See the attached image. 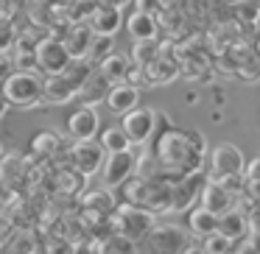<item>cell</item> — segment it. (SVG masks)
Returning a JSON list of instances; mask_svg holds the SVG:
<instances>
[{
    "label": "cell",
    "instance_id": "6da1fadb",
    "mask_svg": "<svg viewBox=\"0 0 260 254\" xmlns=\"http://www.w3.org/2000/svg\"><path fill=\"white\" fill-rule=\"evenodd\" d=\"M151 157L157 165V173L174 182L190 173H202L207 146L196 129H165L154 142Z\"/></svg>",
    "mask_w": 260,
    "mask_h": 254
},
{
    "label": "cell",
    "instance_id": "7a4b0ae2",
    "mask_svg": "<svg viewBox=\"0 0 260 254\" xmlns=\"http://www.w3.org/2000/svg\"><path fill=\"white\" fill-rule=\"evenodd\" d=\"M171 185L174 182L165 179V176H132L123 185V204H132V207H140L146 212H151L157 218L159 212L171 215Z\"/></svg>",
    "mask_w": 260,
    "mask_h": 254
},
{
    "label": "cell",
    "instance_id": "3957f363",
    "mask_svg": "<svg viewBox=\"0 0 260 254\" xmlns=\"http://www.w3.org/2000/svg\"><path fill=\"white\" fill-rule=\"evenodd\" d=\"M0 98L9 106L34 109L42 103V76L34 70H14L0 81Z\"/></svg>",
    "mask_w": 260,
    "mask_h": 254
},
{
    "label": "cell",
    "instance_id": "277c9868",
    "mask_svg": "<svg viewBox=\"0 0 260 254\" xmlns=\"http://www.w3.org/2000/svg\"><path fill=\"white\" fill-rule=\"evenodd\" d=\"M109 226H112L115 237H123L126 243L135 246L151 232L154 215L140 207H132V204H118L112 209V215H109Z\"/></svg>",
    "mask_w": 260,
    "mask_h": 254
},
{
    "label": "cell",
    "instance_id": "5b68a950",
    "mask_svg": "<svg viewBox=\"0 0 260 254\" xmlns=\"http://www.w3.org/2000/svg\"><path fill=\"white\" fill-rule=\"evenodd\" d=\"M243 165H246V159H243L241 148L232 146V142H221V146H215L210 151V162H207V170H204V179L221 185L226 179L243 176Z\"/></svg>",
    "mask_w": 260,
    "mask_h": 254
},
{
    "label": "cell",
    "instance_id": "8992f818",
    "mask_svg": "<svg viewBox=\"0 0 260 254\" xmlns=\"http://www.w3.org/2000/svg\"><path fill=\"white\" fill-rule=\"evenodd\" d=\"M187 235L182 226L176 224H162L151 226L146 237H143V254H179L187 246Z\"/></svg>",
    "mask_w": 260,
    "mask_h": 254
},
{
    "label": "cell",
    "instance_id": "52a82bcc",
    "mask_svg": "<svg viewBox=\"0 0 260 254\" xmlns=\"http://www.w3.org/2000/svg\"><path fill=\"white\" fill-rule=\"evenodd\" d=\"M34 62H37V70H42L45 76H59L68 70L70 56H68V51H64L59 37L45 34L34 48Z\"/></svg>",
    "mask_w": 260,
    "mask_h": 254
},
{
    "label": "cell",
    "instance_id": "ba28073f",
    "mask_svg": "<svg viewBox=\"0 0 260 254\" xmlns=\"http://www.w3.org/2000/svg\"><path fill=\"white\" fill-rule=\"evenodd\" d=\"M154 129H157V112L148 106H135L132 112H126L120 118V131L126 134V140L132 146H143L154 134Z\"/></svg>",
    "mask_w": 260,
    "mask_h": 254
},
{
    "label": "cell",
    "instance_id": "9c48e42d",
    "mask_svg": "<svg viewBox=\"0 0 260 254\" xmlns=\"http://www.w3.org/2000/svg\"><path fill=\"white\" fill-rule=\"evenodd\" d=\"M104 157L107 154L101 151L95 140H87V142H73L68 151V165L73 170H79L81 176H92L95 170H101L104 165Z\"/></svg>",
    "mask_w": 260,
    "mask_h": 254
},
{
    "label": "cell",
    "instance_id": "30bf717a",
    "mask_svg": "<svg viewBox=\"0 0 260 254\" xmlns=\"http://www.w3.org/2000/svg\"><path fill=\"white\" fill-rule=\"evenodd\" d=\"M135 159L137 154L132 151H118V154H107L104 157V165H101V179L107 187H120L126 179H132L135 176Z\"/></svg>",
    "mask_w": 260,
    "mask_h": 254
},
{
    "label": "cell",
    "instance_id": "8fae6325",
    "mask_svg": "<svg viewBox=\"0 0 260 254\" xmlns=\"http://www.w3.org/2000/svg\"><path fill=\"white\" fill-rule=\"evenodd\" d=\"M98 126H101V115L92 106H76L73 112L68 115V134L73 142H87L95 140Z\"/></svg>",
    "mask_w": 260,
    "mask_h": 254
},
{
    "label": "cell",
    "instance_id": "7c38bea8",
    "mask_svg": "<svg viewBox=\"0 0 260 254\" xmlns=\"http://www.w3.org/2000/svg\"><path fill=\"white\" fill-rule=\"evenodd\" d=\"M202 182H204V173H190V176H182V179H174V185H171V212H185L199 198Z\"/></svg>",
    "mask_w": 260,
    "mask_h": 254
},
{
    "label": "cell",
    "instance_id": "4fadbf2b",
    "mask_svg": "<svg viewBox=\"0 0 260 254\" xmlns=\"http://www.w3.org/2000/svg\"><path fill=\"white\" fill-rule=\"evenodd\" d=\"M199 207H204L207 212L213 215H224L232 209V201H235V196H230V193L224 190L221 185H215V182H202V187H199Z\"/></svg>",
    "mask_w": 260,
    "mask_h": 254
},
{
    "label": "cell",
    "instance_id": "5bb4252c",
    "mask_svg": "<svg viewBox=\"0 0 260 254\" xmlns=\"http://www.w3.org/2000/svg\"><path fill=\"white\" fill-rule=\"evenodd\" d=\"M62 45L68 51L70 62H79V59H87L90 56V45H92V31L87 28L84 23L79 25H68L62 34Z\"/></svg>",
    "mask_w": 260,
    "mask_h": 254
},
{
    "label": "cell",
    "instance_id": "9a60e30c",
    "mask_svg": "<svg viewBox=\"0 0 260 254\" xmlns=\"http://www.w3.org/2000/svg\"><path fill=\"white\" fill-rule=\"evenodd\" d=\"M104 103L109 106V112H112V115H120V118H123L126 112H132V109L140 103V90L132 87V84H126V81H120V84H112L107 90Z\"/></svg>",
    "mask_w": 260,
    "mask_h": 254
},
{
    "label": "cell",
    "instance_id": "2e32d148",
    "mask_svg": "<svg viewBox=\"0 0 260 254\" xmlns=\"http://www.w3.org/2000/svg\"><path fill=\"white\" fill-rule=\"evenodd\" d=\"M179 76V64H176L174 56H162L159 53L151 64L143 67V79H146V87H162V84H171V81Z\"/></svg>",
    "mask_w": 260,
    "mask_h": 254
},
{
    "label": "cell",
    "instance_id": "e0dca14e",
    "mask_svg": "<svg viewBox=\"0 0 260 254\" xmlns=\"http://www.w3.org/2000/svg\"><path fill=\"white\" fill-rule=\"evenodd\" d=\"M120 9H112V6H104L98 3V9L92 12V17L87 20V28L92 31V37H115L120 28Z\"/></svg>",
    "mask_w": 260,
    "mask_h": 254
},
{
    "label": "cell",
    "instance_id": "ac0fdd59",
    "mask_svg": "<svg viewBox=\"0 0 260 254\" xmlns=\"http://www.w3.org/2000/svg\"><path fill=\"white\" fill-rule=\"evenodd\" d=\"M79 87L70 84L62 73L59 76H48L42 79V103H70L76 98Z\"/></svg>",
    "mask_w": 260,
    "mask_h": 254
},
{
    "label": "cell",
    "instance_id": "d6986e66",
    "mask_svg": "<svg viewBox=\"0 0 260 254\" xmlns=\"http://www.w3.org/2000/svg\"><path fill=\"white\" fill-rule=\"evenodd\" d=\"M79 204H81V209H87V212H98V215H104V218H109L112 209L118 207V198L109 193V187H95V190L81 193Z\"/></svg>",
    "mask_w": 260,
    "mask_h": 254
},
{
    "label": "cell",
    "instance_id": "ffe728a7",
    "mask_svg": "<svg viewBox=\"0 0 260 254\" xmlns=\"http://www.w3.org/2000/svg\"><path fill=\"white\" fill-rule=\"evenodd\" d=\"M129 59L123 56V53H107L104 59H98V76H101L104 81H107L109 87L112 84H120V81H126V73H129Z\"/></svg>",
    "mask_w": 260,
    "mask_h": 254
},
{
    "label": "cell",
    "instance_id": "44dd1931",
    "mask_svg": "<svg viewBox=\"0 0 260 254\" xmlns=\"http://www.w3.org/2000/svg\"><path fill=\"white\" fill-rule=\"evenodd\" d=\"M218 235H224L226 240H241L243 235L249 232V221H246V215L241 212L238 207H232L230 212H224V215H218Z\"/></svg>",
    "mask_w": 260,
    "mask_h": 254
},
{
    "label": "cell",
    "instance_id": "7402d4cb",
    "mask_svg": "<svg viewBox=\"0 0 260 254\" xmlns=\"http://www.w3.org/2000/svg\"><path fill=\"white\" fill-rule=\"evenodd\" d=\"M84 185H87V176H81L79 170H73L70 165L59 168L53 173V187H56L59 196H81L84 193Z\"/></svg>",
    "mask_w": 260,
    "mask_h": 254
},
{
    "label": "cell",
    "instance_id": "603a6c76",
    "mask_svg": "<svg viewBox=\"0 0 260 254\" xmlns=\"http://www.w3.org/2000/svg\"><path fill=\"white\" fill-rule=\"evenodd\" d=\"M126 31H129V37L135 42H146V40H154L159 31L157 20H154V14H143V12H132L129 20H126Z\"/></svg>",
    "mask_w": 260,
    "mask_h": 254
},
{
    "label": "cell",
    "instance_id": "cb8c5ba5",
    "mask_svg": "<svg viewBox=\"0 0 260 254\" xmlns=\"http://www.w3.org/2000/svg\"><path fill=\"white\" fill-rule=\"evenodd\" d=\"M107 90H109V84L101 79V76L92 70V76L84 81V84L76 90V98H79V106H95L98 101H104L107 98Z\"/></svg>",
    "mask_w": 260,
    "mask_h": 254
},
{
    "label": "cell",
    "instance_id": "d4e9b609",
    "mask_svg": "<svg viewBox=\"0 0 260 254\" xmlns=\"http://www.w3.org/2000/svg\"><path fill=\"white\" fill-rule=\"evenodd\" d=\"M187 229H190V235H196V237L213 235V232L218 229V215L207 212L204 207H193L190 215H187Z\"/></svg>",
    "mask_w": 260,
    "mask_h": 254
},
{
    "label": "cell",
    "instance_id": "484cf974",
    "mask_svg": "<svg viewBox=\"0 0 260 254\" xmlns=\"http://www.w3.org/2000/svg\"><path fill=\"white\" fill-rule=\"evenodd\" d=\"M56 151H62V137L53 129H45L40 134H34V140H31V154L34 157L48 159V157H56Z\"/></svg>",
    "mask_w": 260,
    "mask_h": 254
},
{
    "label": "cell",
    "instance_id": "4316f807",
    "mask_svg": "<svg viewBox=\"0 0 260 254\" xmlns=\"http://www.w3.org/2000/svg\"><path fill=\"white\" fill-rule=\"evenodd\" d=\"M98 146L104 154H118V151H129L132 142L126 140V134L120 131V126H109L98 134Z\"/></svg>",
    "mask_w": 260,
    "mask_h": 254
},
{
    "label": "cell",
    "instance_id": "83f0119b",
    "mask_svg": "<svg viewBox=\"0 0 260 254\" xmlns=\"http://www.w3.org/2000/svg\"><path fill=\"white\" fill-rule=\"evenodd\" d=\"M162 53V45H159L157 40H146V42H135L132 45V56L129 62L135 64V67H146V64H151L154 59Z\"/></svg>",
    "mask_w": 260,
    "mask_h": 254
},
{
    "label": "cell",
    "instance_id": "f1b7e54d",
    "mask_svg": "<svg viewBox=\"0 0 260 254\" xmlns=\"http://www.w3.org/2000/svg\"><path fill=\"white\" fill-rule=\"evenodd\" d=\"M202 251L204 254H232V246L235 243L232 240H226L224 235H218V232H213V235H207V237H202Z\"/></svg>",
    "mask_w": 260,
    "mask_h": 254
},
{
    "label": "cell",
    "instance_id": "f546056e",
    "mask_svg": "<svg viewBox=\"0 0 260 254\" xmlns=\"http://www.w3.org/2000/svg\"><path fill=\"white\" fill-rule=\"evenodd\" d=\"M235 76L241 81H246V84H257V81H260V62L254 59V53L249 59H243V62H238Z\"/></svg>",
    "mask_w": 260,
    "mask_h": 254
},
{
    "label": "cell",
    "instance_id": "4dcf8cb0",
    "mask_svg": "<svg viewBox=\"0 0 260 254\" xmlns=\"http://www.w3.org/2000/svg\"><path fill=\"white\" fill-rule=\"evenodd\" d=\"M232 254H260V232L249 226L246 235H243L241 240H235V246H232Z\"/></svg>",
    "mask_w": 260,
    "mask_h": 254
},
{
    "label": "cell",
    "instance_id": "1f68e13d",
    "mask_svg": "<svg viewBox=\"0 0 260 254\" xmlns=\"http://www.w3.org/2000/svg\"><path fill=\"white\" fill-rule=\"evenodd\" d=\"M107 53H112V37H92L90 56H95V59H104Z\"/></svg>",
    "mask_w": 260,
    "mask_h": 254
},
{
    "label": "cell",
    "instance_id": "d6a6232c",
    "mask_svg": "<svg viewBox=\"0 0 260 254\" xmlns=\"http://www.w3.org/2000/svg\"><path fill=\"white\" fill-rule=\"evenodd\" d=\"M243 182H257L260 185V154L243 165Z\"/></svg>",
    "mask_w": 260,
    "mask_h": 254
},
{
    "label": "cell",
    "instance_id": "836d02e7",
    "mask_svg": "<svg viewBox=\"0 0 260 254\" xmlns=\"http://www.w3.org/2000/svg\"><path fill=\"white\" fill-rule=\"evenodd\" d=\"M12 42H14V31L9 25H0V51H6Z\"/></svg>",
    "mask_w": 260,
    "mask_h": 254
},
{
    "label": "cell",
    "instance_id": "e575fe53",
    "mask_svg": "<svg viewBox=\"0 0 260 254\" xmlns=\"http://www.w3.org/2000/svg\"><path fill=\"white\" fill-rule=\"evenodd\" d=\"M154 9H159V0H137V12L154 14Z\"/></svg>",
    "mask_w": 260,
    "mask_h": 254
},
{
    "label": "cell",
    "instance_id": "d590c367",
    "mask_svg": "<svg viewBox=\"0 0 260 254\" xmlns=\"http://www.w3.org/2000/svg\"><path fill=\"white\" fill-rule=\"evenodd\" d=\"M243 6V12H241V20L243 23H254V20H257V12H254V9H249L246 3H241Z\"/></svg>",
    "mask_w": 260,
    "mask_h": 254
},
{
    "label": "cell",
    "instance_id": "8d00e7d4",
    "mask_svg": "<svg viewBox=\"0 0 260 254\" xmlns=\"http://www.w3.org/2000/svg\"><path fill=\"white\" fill-rule=\"evenodd\" d=\"M179 254H204V251H202V246H199V243H187Z\"/></svg>",
    "mask_w": 260,
    "mask_h": 254
},
{
    "label": "cell",
    "instance_id": "74e56055",
    "mask_svg": "<svg viewBox=\"0 0 260 254\" xmlns=\"http://www.w3.org/2000/svg\"><path fill=\"white\" fill-rule=\"evenodd\" d=\"M98 3H104V6H112V9H123L126 3H132V0H98Z\"/></svg>",
    "mask_w": 260,
    "mask_h": 254
},
{
    "label": "cell",
    "instance_id": "f35d334b",
    "mask_svg": "<svg viewBox=\"0 0 260 254\" xmlns=\"http://www.w3.org/2000/svg\"><path fill=\"white\" fill-rule=\"evenodd\" d=\"M243 3H246V6H249V9H254V12H257V14H260V0H243Z\"/></svg>",
    "mask_w": 260,
    "mask_h": 254
},
{
    "label": "cell",
    "instance_id": "ab89813d",
    "mask_svg": "<svg viewBox=\"0 0 260 254\" xmlns=\"http://www.w3.org/2000/svg\"><path fill=\"white\" fill-rule=\"evenodd\" d=\"M252 53H254V59L260 62V34H257V40H254V48H252Z\"/></svg>",
    "mask_w": 260,
    "mask_h": 254
},
{
    "label": "cell",
    "instance_id": "60d3db41",
    "mask_svg": "<svg viewBox=\"0 0 260 254\" xmlns=\"http://www.w3.org/2000/svg\"><path fill=\"white\" fill-rule=\"evenodd\" d=\"M6 109H9V103H6V101H3V98H0V115L6 112Z\"/></svg>",
    "mask_w": 260,
    "mask_h": 254
},
{
    "label": "cell",
    "instance_id": "b9f144b4",
    "mask_svg": "<svg viewBox=\"0 0 260 254\" xmlns=\"http://www.w3.org/2000/svg\"><path fill=\"white\" fill-rule=\"evenodd\" d=\"M224 3H230V6H241L243 0H224Z\"/></svg>",
    "mask_w": 260,
    "mask_h": 254
},
{
    "label": "cell",
    "instance_id": "7bdbcfd3",
    "mask_svg": "<svg viewBox=\"0 0 260 254\" xmlns=\"http://www.w3.org/2000/svg\"><path fill=\"white\" fill-rule=\"evenodd\" d=\"M62 3H68V6H70V3H73V0H62Z\"/></svg>",
    "mask_w": 260,
    "mask_h": 254
},
{
    "label": "cell",
    "instance_id": "ee69618b",
    "mask_svg": "<svg viewBox=\"0 0 260 254\" xmlns=\"http://www.w3.org/2000/svg\"><path fill=\"white\" fill-rule=\"evenodd\" d=\"M0 159H3V151H0Z\"/></svg>",
    "mask_w": 260,
    "mask_h": 254
}]
</instances>
